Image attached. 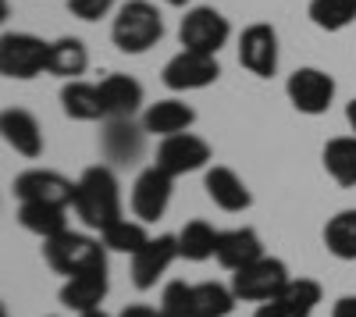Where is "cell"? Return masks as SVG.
<instances>
[{
	"label": "cell",
	"mask_w": 356,
	"mask_h": 317,
	"mask_svg": "<svg viewBox=\"0 0 356 317\" xmlns=\"http://www.w3.org/2000/svg\"><path fill=\"white\" fill-rule=\"evenodd\" d=\"M218 239H221V232L211 221H203V218L186 221V228L178 232V253H182V261L203 264L211 257H218Z\"/></svg>",
	"instance_id": "obj_21"
},
{
	"label": "cell",
	"mask_w": 356,
	"mask_h": 317,
	"mask_svg": "<svg viewBox=\"0 0 356 317\" xmlns=\"http://www.w3.org/2000/svg\"><path fill=\"white\" fill-rule=\"evenodd\" d=\"M232 25L218 8H189L186 18L178 22V43L182 50H196V54H214L228 43Z\"/></svg>",
	"instance_id": "obj_7"
},
{
	"label": "cell",
	"mask_w": 356,
	"mask_h": 317,
	"mask_svg": "<svg viewBox=\"0 0 356 317\" xmlns=\"http://www.w3.org/2000/svg\"><path fill=\"white\" fill-rule=\"evenodd\" d=\"M164 86L171 93H193V90H207L221 79V65L214 54H196V50H178L161 72Z\"/></svg>",
	"instance_id": "obj_8"
},
{
	"label": "cell",
	"mask_w": 356,
	"mask_h": 317,
	"mask_svg": "<svg viewBox=\"0 0 356 317\" xmlns=\"http://www.w3.org/2000/svg\"><path fill=\"white\" fill-rule=\"evenodd\" d=\"M164 36V18L150 0H129L111 22V40L122 54H146Z\"/></svg>",
	"instance_id": "obj_2"
},
{
	"label": "cell",
	"mask_w": 356,
	"mask_h": 317,
	"mask_svg": "<svg viewBox=\"0 0 356 317\" xmlns=\"http://www.w3.org/2000/svg\"><path fill=\"white\" fill-rule=\"evenodd\" d=\"M143 136L146 129L132 125V118H107V132H104V154L111 161H132L143 150Z\"/></svg>",
	"instance_id": "obj_24"
},
{
	"label": "cell",
	"mask_w": 356,
	"mask_h": 317,
	"mask_svg": "<svg viewBox=\"0 0 356 317\" xmlns=\"http://www.w3.org/2000/svg\"><path fill=\"white\" fill-rule=\"evenodd\" d=\"M321 300H324L321 282H314V278H289L285 289H282V296H278L275 303H278L289 317H310Z\"/></svg>",
	"instance_id": "obj_26"
},
{
	"label": "cell",
	"mask_w": 356,
	"mask_h": 317,
	"mask_svg": "<svg viewBox=\"0 0 356 317\" xmlns=\"http://www.w3.org/2000/svg\"><path fill=\"white\" fill-rule=\"evenodd\" d=\"M75 186L72 179H65L61 171L50 168H29L22 175H15V196L18 204H54V207H72L75 204Z\"/></svg>",
	"instance_id": "obj_9"
},
{
	"label": "cell",
	"mask_w": 356,
	"mask_h": 317,
	"mask_svg": "<svg viewBox=\"0 0 356 317\" xmlns=\"http://www.w3.org/2000/svg\"><path fill=\"white\" fill-rule=\"evenodd\" d=\"M346 122H349V129H353V136H356V97L346 104Z\"/></svg>",
	"instance_id": "obj_36"
},
{
	"label": "cell",
	"mask_w": 356,
	"mask_h": 317,
	"mask_svg": "<svg viewBox=\"0 0 356 317\" xmlns=\"http://www.w3.org/2000/svg\"><path fill=\"white\" fill-rule=\"evenodd\" d=\"M264 257V243L257 236V228H228L218 239V264L228 268L232 275L250 268L253 261Z\"/></svg>",
	"instance_id": "obj_19"
},
{
	"label": "cell",
	"mask_w": 356,
	"mask_h": 317,
	"mask_svg": "<svg viewBox=\"0 0 356 317\" xmlns=\"http://www.w3.org/2000/svg\"><path fill=\"white\" fill-rule=\"evenodd\" d=\"M253 317H289L278 303H260L257 310H253Z\"/></svg>",
	"instance_id": "obj_35"
},
{
	"label": "cell",
	"mask_w": 356,
	"mask_h": 317,
	"mask_svg": "<svg viewBox=\"0 0 356 317\" xmlns=\"http://www.w3.org/2000/svg\"><path fill=\"white\" fill-rule=\"evenodd\" d=\"M100 239H104V246H107L111 253L136 257L154 236L146 232V221H129V218H122V221H114L107 232H100Z\"/></svg>",
	"instance_id": "obj_29"
},
{
	"label": "cell",
	"mask_w": 356,
	"mask_h": 317,
	"mask_svg": "<svg viewBox=\"0 0 356 317\" xmlns=\"http://www.w3.org/2000/svg\"><path fill=\"white\" fill-rule=\"evenodd\" d=\"M164 317H196V289L189 282H168L161 293Z\"/></svg>",
	"instance_id": "obj_31"
},
{
	"label": "cell",
	"mask_w": 356,
	"mask_h": 317,
	"mask_svg": "<svg viewBox=\"0 0 356 317\" xmlns=\"http://www.w3.org/2000/svg\"><path fill=\"white\" fill-rule=\"evenodd\" d=\"M289 282V268L278 257H260L250 268L232 275V293L239 296L243 303H275Z\"/></svg>",
	"instance_id": "obj_5"
},
{
	"label": "cell",
	"mask_w": 356,
	"mask_h": 317,
	"mask_svg": "<svg viewBox=\"0 0 356 317\" xmlns=\"http://www.w3.org/2000/svg\"><path fill=\"white\" fill-rule=\"evenodd\" d=\"M193 289H196V317H228L235 303H239L232 285H221V282H200Z\"/></svg>",
	"instance_id": "obj_30"
},
{
	"label": "cell",
	"mask_w": 356,
	"mask_h": 317,
	"mask_svg": "<svg viewBox=\"0 0 356 317\" xmlns=\"http://www.w3.org/2000/svg\"><path fill=\"white\" fill-rule=\"evenodd\" d=\"M178 257H182V253H178V236H157V239H150L132 257V282H136V289L139 293L154 289Z\"/></svg>",
	"instance_id": "obj_13"
},
{
	"label": "cell",
	"mask_w": 356,
	"mask_h": 317,
	"mask_svg": "<svg viewBox=\"0 0 356 317\" xmlns=\"http://www.w3.org/2000/svg\"><path fill=\"white\" fill-rule=\"evenodd\" d=\"M214 161V150L211 143L200 139L196 132H178V136H168L161 139L157 147V168L168 171L171 179H182V175H193V171H207Z\"/></svg>",
	"instance_id": "obj_6"
},
{
	"label": "cell",
	"mask_w": 356,
	"mask_h": 317,
	"mask_svg": "<svg viewBox=\"0 0 356 317\" xmlns=\"http://www.w3.org/2000/svg\"><path fill=\"white\" fill-rule=\"evenodd\" d=\"M107 246L104 239H93V236H86V232H61V236H54L43 243V257H47V264L57 271V275H86V271H97V268H107Z\"/></svg>",
	"instance_id": "obj_3"
},
{
	"label": "cell",
	"mask_w": 356,
	"mask_h": 317,
	"mask_svg": "<svg viewBox=\"0 0 356 317\" xmlns=\"http://www.w3.org/2000/svg\"><path fill=\"white\" fill-rule=\"evenodd\" d=\"M239 65L257 75V79H271L278 72V33L267 22H253L243 29L239 36Z\"/></svg>",
	"instance_id": "obj_11"
},
{
	"label": "cell",
	"mask_w": 356,
	"mask_h": 317,
	"mask_svg": "<svg viewBox=\"0 0 356 317\" xmlns=\"http://www.w3.org/2000/svg\"><path fill=\"white\" fill-rule=\"evenodd\" d=\"M18 225L25 232L40 236L43 243L68 232V207H54V204H22L18 207Z\"/></svg>",
	"instance_id": "obj_22"
},
{
	"label": "cell",
	"mask_w": 356,
	"mask_h": 317,
	"mask_svg": "<svg viewBox=\"0 0 356 317\" xmlns=\"http://www.w3.org/2000/svg\"><path fill=\"white\" fill-rule=\"evenodd\" d=\"M285 97L300 114L317 118V114H324L335 100V79L321 68H296L285 82Z\"/></svg>",
	"instance_id": "obj_10"
},
{
	"label": "cell",
	"mask_w": 356,
	"mask_h": 317,
	"mask_svg": "<svg viewBox=\"0 0 356 317\" xmlns=\"http://www.w3.org/2000/svg\"><path fill=\"white\" fill-rule=\"evenodd\" d=\"M61 111L75 122H107L100 86L82 82V79H72L61 86Z\"/></svg>",
	"instance_id": "obj_20"
},
{
	"label": "cell",
	"mask_w": 356,
	"mask_h": 317,
	"mask_svg": "<svg viewBox=\"0 0 356 317\" xmlns=\"http://www.w3.org/2000/svg\"><path fill=\"white\" fill-rule=\"evenodd\" d=\"M79 317H111V314H104V307H100V310H89V314H79Z\"/></svg>",
	"instance_id": "obj_38"
},
{
	"label": "cell",
	"mask_w": 356,
	"mask_h": 317,
	"mask_svg": "<svg viewBox=\"0 0 356 317\" xmlns=\"http://www.w3.org/2000/svg\"><path fill=\"white\" fill-rule=\"evenodd\" d=\"M171 189H175V179L168 171H161L157 164L143 168L136 175V186H132V214L146 225L164 218V211L171 204Z\"/></svg>",
	"instance_id": "obj_12"
},
{
	"label": "cell",
	"mask_w": 356,
	"mask_h": 317,
	"mask_svg": "<svg viewBox=\"0 0 356 317\" xmlns=\"http://www.w3.org/2000/svg\"><path fill=\"white\" fill-rule=\"evenodd\" d=\"M111 8H114V0H68V11L79 22H100V18H107Z\"/></svg>",
	"instance_id": "obj_32"
},
{
	"label": "cell",
	"mask_w": 356,
	"mask_h": 317,
	"mask_svg": "<svg viewBox=\"0 0 356 317\" xmlns=\"http://www.w3.org/2000/svg\"><path fill=\"white\" fill-rule=\"evenodd\" d=\"M203 189H207V196L214 200V207H221L225 214H243L253 204L250 186L225 164H211L203 171Z\"/></svg>",
	"instance_id": "obj_14"
},
{
	"label": "cell",
	"mask_w": 356,
	"mask_h": 317,
	"mask_svg": "<svg viewBox=\"0 0 356 317\" xmlns=\"http://www.w3.org/2000/svg\"><path fill=\"white\" fill-rule=\"evenodd\" d=\"M50 61V43L33 33H4L0 36V72L4 79L29 82L47 72Z\"/></svg>",
	"instance_id": "obj_4"
},
{
	"label": "cell",
	"mask_w": 356,
	"mask_h": 317,
	"mask_svg": "<svg viewBox=\"0 0 356 317\" xmlns=\"http://www.w3.org/2000/svg\"><path fill=\"white\" fill-rule=\"evenodd\" d=\"M332 317H356V296H342V300H335Z\"/></svg>",
	"instance_id": "obj_34"
},
{
	"label": "cell",
	"mask_w": 356,
	"mask_h": 317,
	"mask_svg": "<svg viewBox=\"0 0 356 317\" xmlns=\"http://www.w3.org/2000/svg\"><path fill=\"white\" fill-rule=\"evenodd\" d=\"M0 132H4V143L15 154H22L29 161L43 157V147H47L43 129L36 122V114H29L25 107H8L4 114H0Z\"/></svg>",
	"instance_id": "obj_15"
},
{
	"label": "cell",
	"mask_w": 356,
	"mask_h": 317,
	"mask_svg": "<svg viewBox=\"0 0 356 317\" xmlns=\"http://www.w3.org/2000/svg\"><path fill=\"white\" fill-rule=\"evenodd\" d=\"M307 18L321 33H342L346 25L356 22V0H310Z\"/></svg>",
	"instance_id": "obj_28"
},
{
	"label": "cell",
	"mask_w": 356,
	"mask_h": 317,
	"mask_svg": "<svg viewBox=\"0 0 356 317\" xmlns=\"http://www.w3.org/2000/svg\"><path fill=\"white\" fill-rule=\"evenodd\" d=\"M97 86H100L107 118H132V114L143 107V82L125 75V72H111Z\"/></svg>",
	"instance_id": "obj_18"
},
{
	"label": "cell",
	"mask_w": 356,
	"mask_h": 317,
	"mask_svg": "<svg viewBox=\"0 0 356 317\" xmlns=\"http://www.w3.org/2000/svg\"><path fill=\"white\" fill-rule=\"evenodd\" d=\"M324 246L339 261H356V207L328 218V225H324Z\"/></svg>",
	"instance_id": "obj_27"
},
{
	"label": "cell",
	"mask_w": 356,
	"mask_h": 317,
	"mask_svg": "<svg viewBox=\"0 0 356 317\" xmlns=\"http://www.w3.org/2000/svg\"><path fill=\"white\" fill-rule=\"evenodd\" d=\"M161 4H168V8H186L189 0H161Z\"/></svg>",
	"instance_id": "obj_37"
},
{
	"label": "cell",
	"mask_w": 356,
	"mask_h": 317,
	"mask_svg": "<svg viewBox=\"0 0 356 317\" xmlns=\"http://www.w3.org/2000/svg\"><path fill=\"white\" fill-rule=\"evenodd\" d=\"M86 68H89V50H86V43L79 36H61V40L50 43V61H47V72L50 75L72 82Z\"/></svg>",
	"instance_id": "obj_23"
},
{
	"label": "cell",
	"mask_w": 356,
	"mask_h": 317,
	"mask_svg": "<svg viewBox=\"0 0 356 317\" xmlns=\"http://www.w3.org/2000/svg\"><path fill=\"white\" fill-rule=\"evenodd\" d=\"M111 293V278L107 268L97 271H86V275H72L61 285V307L75 310V314H89V310H100L104 300Z\"/></svg>",
	"instance_id": "obj_16"
},
{
	"label": "cell",
	"mask_w": 356,
	"mask_h": 317,
	"mask_svg": "<svg viewBox=\"0 0 356 317\" xmlns=\"http://www.w3.org/2000/svg\"><path fill=\"white\" fill-rule=\"evenodd\" d=\"M75 218L93 228V232H107L114 221H122V182L107 164H93L86 168L75 179Z\"/></svg>",
	"instance_id": "obj_1"
},
{
	"label": "cell",
	"mask_w": 356,
	"mask_h": 317,
	"mask_svg": "<svg viewBox=\"0 0 356 317\" xmlns=\"http://www.w3.org/2000/svg\"><path fill=\"white\" fill-rule=\"evenodd\" d=\"M193 122H196V111L189 104H182V100L168 97V100H157V104L146 107L139 125L146 129V136L168 139V136H178V132H189Z\"/></svg>",
	"instance_id": "obj_17"
},
{
	"label": "cell",
	"mask_w": 356,
	"mask_h": 317,
	"mask_svg": "<svg viewBox=\"0 0 356 317\" xmlns=\"http://www.w3.org/2000/svg\"><path fill=\"white\" fill-rule=\"evenodd\" d=\"M324 171L339 182V186H356V136H339L324 143Z\"/></svg>",
	"instance_id": "obj_25"
},
{
	"label": "cell",
	"mask_w": 356,
	"mask_h": 317,
	"mask_svg": "<svg viewBox=\"0 0 356 317\" xmlns=\"http://www.w3.org/2000/svg\"><path fill=\"white\" fill-rule=\"evenodd\" d=\"M118 317H164L157 307H146V303H132V307H125Z\"/></svg>",
	"instance_id": "obj_33"
}]
</instances>
